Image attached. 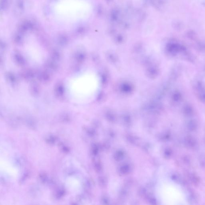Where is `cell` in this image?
<instances>
[{
    "mask_svg": "<svg viewBox=\"0 0 205 205\" xmlns=\"http://www.w3.org/2000/svg\"><path fill=\"white\" fill-rule=\"evenodd\" d=\"M121 11L117 8H113L110 12V20L113 23H119L121 20Z\"/></svg>",
    "mask_w": 205,
    "mask_h": 205,
    "instance_id": "cell-1",
    "label": "cell"
},
{
    "mask_svg": "<svg viewBox=\"0 0 205 205\" xmlns=\"http://www.w3.org/2000/svg\"><path fill=\"white\" fill-rule=\"evenodd\" d=\"M150 5L156 9L160 10L164 7V2L163 0H150Z\"/></svg>",
    "mask_w": 205,
    "mask_h": 205,
    "instance_id": "cell-2",
    "label": "cell"
},
{
    "mask_svg": "<svg viewBox=\"0 0 205 205\" xmlns=\"http://www.w3.org/2000/svg\"><path fill=\"white\" fill-rule=\"evenodd\" d=\"M135 14L137 19L139 22L143 21L147 17L146 12L141 9L137 10Z\"/></svg>",
    "mask_w": 205,
    "mask_h": 205,
    "instance_id": "cell-3",
    "label": "cell"
},
{
    "mask_svg": "<svg viewBox=\"0 0 205 205\" xmlns=\"http://www.w3.org/2000/svg\"><path fill=\"white\" fill-rule=\"evenodd\" d=\"M119 23L121 27L123 28L124 29H128L130 27V24L127 21H123L121 20Z\"/></svg>",
    "mask_w": 205,
    "mask_h": 205,
    "instance_id": "cell-4",
    "label": "cell"
},
{
    "mask_svg": "<svg viewBox=\"0 0 205 205\" xmlns=\"http://www.w3.org/2000/svg\"><path fill=\"white\" fill-rule=\"evenodd\" d=\"M104 8L102 5L100 4L97 7V13L100 16H102L104 14Z\"/></svg>",
    "mask_w": 205,
    "mask_h": 205,
    "instance_id": "cell-5",
    "label": "cell"
},
{
    "mask_svg": "<svg viewBox=\"0 0 205 205\" xmlns=\"http://www.w3.org/2000/svg\"><path fill=\"white\" fill-rule=\"evenodd\" d=\"M143 4L145 7H147L150 5V0H143Z\"/></svg>",
    "mask_w": 205,
    "mask_h": 205,
    "instance_id": "cell-6",
    "label": "cell"
},
{
    "mask_svg": "<svg viewBox=\"0 0 205 205\" xmlns=\"http://www.w3.org/2000/svg\"><path fill=\"white\" fill-rule=\"evenodd\" d=\"M105 1H107V2H112V1H114V0H105Z\"/></svg>",
    "mask_w": 205,
    "mask_h": 205,
    "instance_id": "cell-7",
    "label": "cell"
}]
</instances>
